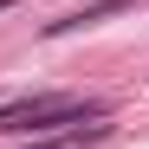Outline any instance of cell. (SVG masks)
<instances>
[{"instance_id": "cell-1", "label": "cell", "mask_w": 149, "mask_h": 149, "mask_svg": "<svg viewBox=\"0 0 149 149\" xmlns=\"http://www.w3.org/2000/svg\"><path fill=\"white\" fill-rule=\"evenodd\" d=\"M91 117H104V104H78L65 91H45V97L0 104V136H45V130H65V123H91Z\"/></svg>"}, {"instance_id": "cell-2", "label": "cell", "mask_w": 149, "mask_h": 149, "mask_svg": "<svg viewBox=\"0 0 149 149\" xmlns=\"http://www.w3.org/2000/svg\"><path fill=\"white\" fill-rule=\"evenodd\" d=\"M130 7H143V0H84L78 13L52 19V26H45V39H65V33H78V26H97V19H110V13H130Z\"/></svg>"}, {"instance_id": "cell-3", "label": "cell", "mask_w": 149, "mask_h": 149, "mask_svg": "<svg viewBox=\"0 0 149 149\" xmlns=\"http://www.w3.org/2000/svg\"><path fill=\"white\" fill-rule=\"evenodd\" d=\"M7 7H26V0H0V13H7Z\"/></svg>"}]
</instances>
